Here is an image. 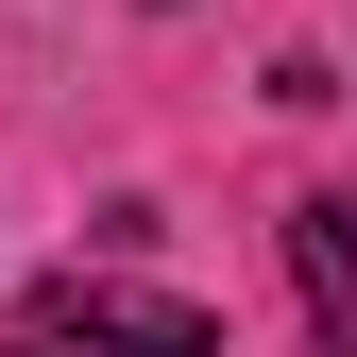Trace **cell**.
Returning a JSON list of instances; mask_svg holds the SVG:
<instances>
[{"label": "cell", "instance_id": "3957f363", "mask_svg": "<svg viewBox=\"0 0 357 357\" xmlns=\"http://www.w3.org/2000/svg\"><path fill=\"white\" fill-rule=\"evenodd\" d=\"M17 357H34V340H17Z\"/></svg>", "mask_w": 357, "mask_h": 357}, {"label": "cell", "instance_id": "7a4b0ae2", "mask_svg": "<svg viewBox=\"0 0 357 357\" xmlns=\"http://www.w3.org/2000/svg\"><path fill=\"white\" fill-rule=\"evenodd\" d=\"M289 273H306V306H324V324H357V204H340V188L289 204Z\"/></svg>", "mask_w": 357, "mask_h": 357}, {"label": "cell", "instance_id": "6da1fadb", "mask_svg": "<svg viewBox=\"0 0 357 357\" xmlns=\"http://www.w3.org/2000/svg\"><path fill=\"white\" fill-rule=\"evenodd\" d=\"M34 340H102V357H221V324H204V306H153V289H52V306H34Z\"/></svg>", "mask_w": 357, "mask_h": 357}]
</instances>
